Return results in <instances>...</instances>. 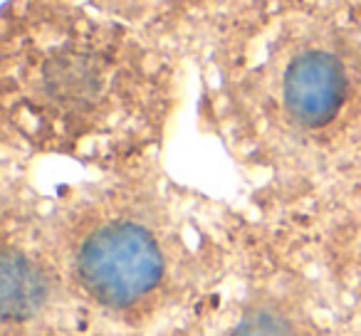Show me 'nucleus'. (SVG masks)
Listing matches in <instances>:
<instances>
[{"mask_svg":"<svg viewBox=\"0 0 361 336\" xmlns=\"http://www.w3.org/2000/svg\"><path fill=\"white\" fill-rule=\"evenodd\" d=\"M164 257L154 235L136 223H106L80 247L77 275L97 301L129 306L161 280Z\"/></svg>","mask_w":361,"mask_h":336,"instance_id":"f257e3e1","label":"nucleus"},{"mask_svg":"<svg viewBox=\"0 0 361 336\" xmlns=\"http://www.w3.org/2000/svg\"><path fill=\"white\" fill-rule=\"evenodd\" d=\"M349 94L344 62L329 47H305L285 67L282 99L297 124L322 129L331 124Z\"/></svg>","mask_w":361,"mask_h":336,"instance_id":"f03ea898","label":"nucleus"},{"mask_svg":"<svg viewBox=\"0 0 361 336\" xmlns=\"http://www.w3.org/2000/svg\"><path fill=\"white\" fill-rule=\"evenodd\" d=\"M45 299V280L30 260L18 252L3 257V314L6 319H25Z\"/></svg>","mask_w":361,"mask_h":336,"instance_id":"7ed1b4c3","label":"nucleus"},{"mask_svg":"<svg viewBox=\"0 0 361 336\" xmlns=\"http://www.w3.org/2000/svg\"><path fill=\"white\" fill-rule=\"evenodd\" d=\"M233 336H292V329L282 316L260 311V314L245 316L233 331Z\"/></svg>","mask_w":361,"mask_h":336,"instance_id":"20e7f679","label":"nucleus"},{"mask_svg":"<svg viewBox=\"0 0 361 336\" xmlns=\"http://www.w3.org/2000/svg\"><path fill=\"white\" fill-rule=\"evenodd\" d=\"M131 3H156V0H131Z\"/></svg>","mask_w":361,"mask_h":336,"instance_id":"39448f33","label":"nucleus"}]
</instances>
